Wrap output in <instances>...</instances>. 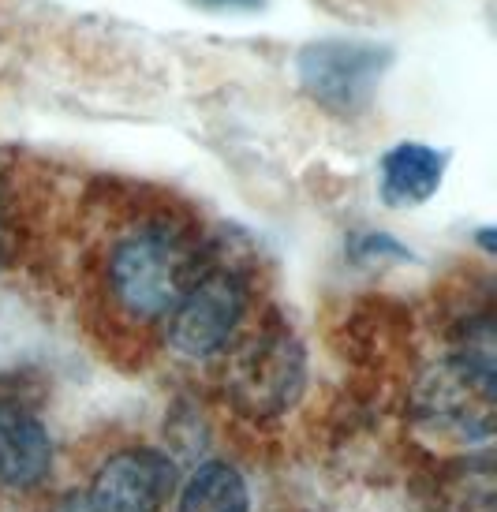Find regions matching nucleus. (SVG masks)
<instances>
[{"label":"nucleus","instance_id":"nucleus-12","mask_svg":"<svg viewBox=\"0 0 497 512\" xmlns=\"http://www.w3.org/2000/svg\"><path fill=\"white\" fill-rule=\"evenodd\" d=\"M12 251H15V217L8 199H4V191H0V270L12 262Z\"/></svg>","mask_w":497,"mask_h":512},{"label":"nucleus","instance_id":"nucleus-4","mask_svg":"<svg viewBox=\"0 0 497 512\" xmlns=\"http://www.w3.org/2000/svg\"><path fill=\"white\" fill-rule=\"evenodd\" d=\"M217 367L228 408L251 423H273L288 415L307 389L303 341L277 311L258 318Z\"/></svg>","mask_w":497,"mask_h":512},{"label":"nucleus","instance_id":"nucleus-11","mask_svg":"<svg viewBox=\"0 0 497 512\" xmlns=\"http://www.w3.org/2000/svg\"><path fill=\"white\" fill-rule=\"evenodd\" d=\"M42 512H113L109 505H101L86 486H75V490H64L57 498L49 501Z\"/></svg>","mask_w":497,"mask_h":512},{"label":"nucleus","instance_id":"nucleus-13","mask_svg":"<svg viewBox=\"0 0 497 512\" xmlns=\"http://www.w3.org/2000/svg\"><path fill=\"white\" fill-rule=\"evenodd\" d=\"M195 4H202V8H213V12H255V8H262V0H195Z\"/></svg>","mask_w":497,"mask_h":512},{"label":"nucleus","instance_id":"nucleus-5","mask_svg":"<svg viewBox=\"0 0 497 512\" xmlns=\"http://www.w3.org/2000/svg\"><path fill=\"white\" fill-rule=\"evenodd\" d=\"M393 49L363 38H318L296 53L299 90L333 116H359L382 86Z\"/></svg>","mask_w":497,"mask_h":512},{"label":"nucleus","instance_id":"nucleus-7","mask_svg":"<svg viewBox=\"0 0 497 512\" xmlns=\"http://www.w3.org/2000/svg\"><path fill=\"white\" fill-rule=\"evenodd\" d=\"M53 438L42 415L15 393H0V490L34 494L53 475Z\"/></svg>","mask_w":497,"mask_h":512},{"label":"nucleus","instance_id":"nucleus-3","mask_svg":"<svg viewBox=\"0 0 497 512\" xmlns=\"http://www.w3.org/2000/svg\"><path fill=\"white\" fill-rule=\"evenodd\" d=\"M255 322V277L236 262L210 258L157 337L180 363L206 367L221 363Z\"/></svg>","mask_w":497,"mask_h":512},{"label":"nucleus","instance_id":"nucleus-2","mask_svg":"<svg viewBox=\"0 0 497 512\" xmlns=\"http://www.w3.org/2000/svg\"><path fill=\"white\" fill-rule=\"evenodd\" d=\"M497 348L490 307L453 326L449 352L419 374L412 389L415 427L449 445H490L494 438Z\"/></svg>","mask_w":497,"mask_h":512},{"label":"nucleus","instance_id":"nucleus-9","mask_svg":"<svg viewBox=\"0 0 497 512\" xmlns=\"http://www.w3.org/2000/svg\"><path fill=\"white\" fill-rule=\"evenodd\" d=\"M176 490V512H251V486L228 460L199 464Z\"/></svg>","mask_w":497,"mask_h":512},{"label":"nucleus","instance_id":"nucleus-6","mask_svg":"<svg viewBox=\"0 0 497 512\" xmlns=\"http://www.w3.org/2000/svg\"><path fill=\"white\" fill-rule=\"evenodd\" d=\"M176 486L180 471L169 453L154 445H124L101 460L86 490L113 512H165Z\"/></svg>","mask_w":497,"mask_h":512},{"label":"nucleus","instance_id":"nucleus-8","mask_svg":"<svg viewBox=\"0 0 497 512\" xmlns=\"http://www.w3.org/2000/svg\"><path fill=\"white\" fill-rule=\"evenodd\" d=\"M449 169V154L426 143H397L382 154L378 165V195L385 206H419L438 195Z\"/></svg>","mask_w":497,"mask_h":512},{"label":"nucleus","instance_id":"nucleus-1","mask_svg":"<svg viewBox=\"0 0 497 512\" xmlns=\"http://www.w3.org/2000/svg\"><path fill=\"white\" fill-rule=\"evenodd\" d=\"M213 247L199 217L169 202H139L105 221L90 247V303L105 333L157 337Z\"/></svg>","mask_w":497,"mask_h":512},{"label":"nucleus","instance_id":"nucleus-10","mask_svg":"<svg viewBox=\"0 0 497 512\" xmlns=\"http://www.w3.org/2000/svg\"><path fill=\"white\" fill-rule=\"evenodd\" d=\"M352 258L359 262H412V251L408 247H400L393 236H385V232H363V236H355L352 240Z\"/></svg>","mask_w":497,"mask_h":512},{"label":"nucleus","instance_id":"nucleus-14","mask_svg":"<svg viewBox=\"0 0 497 512\" xmlns=\"http://www.w3.org/2000/svg\"><path fill=\"white\" fill-rule=\"evenodd\" d=\"M479 247H483V251H494V228H483V232H479Z\"/></svg>","mask_w":497,"mask_h":512}]
</instances>
